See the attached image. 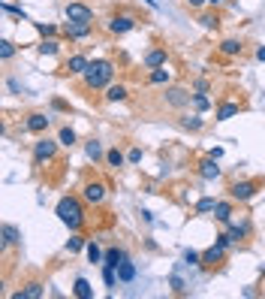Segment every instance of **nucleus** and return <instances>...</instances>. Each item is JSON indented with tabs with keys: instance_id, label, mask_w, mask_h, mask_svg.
Masks as SVG:
<instances>
[{
	"instance_id": "f257e3e1",
	"label": "nucleus",
	"mask_w": 265,
	"mask_h": 299,
	"mask_svg": "<svg viewBox=\"0 0 265 299\" xmlns=\"http://www.w3.org/2000/svg\"><path fill=\"white\" fill-rule=\"evenodd\" d=\"M57 218L66 224V227L75 233V230H82V224H85V209H82V203L75 200V197H63L60 203H57Z\"/></svg>"
},
{
	"instance_id": "f03ea898",
	"label": "nucleus",
	"mask_w": 265,
	"mask_h": 299,
	"mask_svg": "<svg viewBox=\"0 0 265 299\" xmlns=\"http://www.w3.org/2000/svg\"><path fill=\"white\" fill-rule=\"evenodd\" d=\"M111 76H115V67L111 61H91L88 70H85V85L94 91V88H108Z\"/></svg>"
},
{
	"instance_id": "7ed1b4c3",
	"label": "nucleus",
	"mask_w": 265,
	"mask_h": 299,
	"mask_svg": "<svg viewBox=\"0 0 265 299\" xmlns=\"http://www.w3.org/2000/svg\"><path fill=\"white\" fill-rule=\"evenodd\" d=\"M256 191H259V184H256V181H235L232 188H229V197L238 200V203H247V200L256 197Z\"/></svg>"
},
{
	"instance_id": "20e7f679",
	"label": "nucleus",
	"mask_w": 265,
	"mask_h": 299,
	"mask_svg": "<svg viewBox=\"0 0 265 299\" xmlns=\"http://www.w3.org/2000/svg\"><path fill=\"white\" fill-rule=\"evenodd\" d=\"M57 154V142H52V139H40L33 145V160L36 163H46V160H52Z\"/></svg>"
},
{
	"instance_id": "39448f33",
	"label": "nucleus",
	"mask_w": 265,
	"mask_h": 299,
	"mask_svg": "<svg viewBox=\"0 0 265 299\" xmlns=\"http://www.w3.org/2000/svg\"><path fill=\"white\" fill-rule=\"evenodd\" d=\"M91 30H94L91 21H66L63 24V33L69 40H85V36H91Z\"/></svg>"
},
{
	"instance_id": "423d86ee",
	"label": "nucleus",
	"mask_w": 265,
	"mask_h": 299,
	"mask_svg": "<svg viewBox=\"0 0 265 299\" xmlns=\"http://www.w3.org/2000/svg\"><path fill=\"white\" fill-rule=\"evenodd\" d=\"M85 200H88L91 206H100V203L106 200V184H103V181H88V184H85Z\"/></svg>"
},
{
	"instance_id": "0eeeda50",
	"label": "nucleus",
	"mask_w": 265,
	"mask_h": 299,
	"mask_svg": "<svg viewBox=\"0 0 265 299\" xmlns=\"http://www.w3.org/2000/svg\"><path fill=\"white\" fill-rule=\"evenodd\" d=\"M94 12L85 3H66V21H91Z\"/></svg>"
},
{
	"instance_id": "6e6552de",
	"label": "nucleus",
	"mask_w": 265,
	"mask_h": 299,
	"mask_svg": "<svg viewBox=\"0 0 265 299\" xmlns=\"http://www.w3.org/2000/svg\"><path fill=\"white\" fill-rule=\"evenodd\" d=\"M49 115H43V112H33V115H27V121H24V130H30V133H46L49 130Z\"/></svg>"
},
{
	"instance_id": "1a4fd4ad",
	"label": "nucleus",
	"mask_w": 265,
	"mask_h": 299,
	"mask_svg": "<svg viewBox=\"0 0 265 299\" xmlns=\"http://www.w3.org/2000/svg\"><path fill=\"white\" fill-rule=\"evenodd\" d=\"M133 27H136V18H133V15H115V18L108 21V30L118 33V36H121V33H130Z\"/></svg>"
},
{
	"instance_id": "9d476101",
	"label": "nucleus",
	"mask_w": 265,
	"mask_h": 299,
	"mask_svg": "<svg viewBox=\"0 0 265 299\" xmlns=\"http://www.w3.org/2000/svg\"><path fill=\"white\" fill-rule=\"evenodd\" d=\"M88 64H91V61H88L85 55H72V58H69V61L63 64V70H66V73H72V76H85Z\"/></svg>"
},
{
	"instance_id": "9b49d317",
	"label": "nucleus",
	"mask_w": 265,
	"mask_h": 299,
	"mask_svg": "<svg viewBox=\"0 0 265 299\" xmlns=\"http://www.w3.org/2000/svg\"><path fill=\"white\" fill-rule=\"evenodd\" d=\"M145 67L154 70V67H166V49H151L145 55Z\"/></svg>"
},
{
	"instance_id": "f8f14e48",
	"label": "nucleus",
	"mask_w": 265,
	"mask_h": 299,
	"mask_svg": "<svg viewBox=\"0 0 265 299\" xmlns=\"http://www.w3.org/2000/svg\"><path fill=\"white\" fill-rule=\"evenodd\" d=\"M40 296H43V284L40 281H30L15 293V299H40Z\"/></svg>"
},
{
	"instance_id": "ddd939ff",
	"label": "nucleus",
	"mask_w": 265,
	"mask_h": 299,
	"mask_svg": "<svg viewBox=\"0 0 265 299\" xmlns=\"http://www.w3.org/2000/svg\"><path fill=\"white\" fill-rule=\"evenodd\" d=\"M199 175H202L205 181H214V178H220V166L214 163V157H208V160H202V163H199Z\"/></svg>"
},
{
	"instance_id": "4468645a",
	"label": "nucleus",
	"mask_w": 265,
	"mask_h": 299,
	"mask_svg": "<svg viewBox=\"0 0 265 299\" xmlns=\"http://www.w3.org/2000/svg\"><path fill=\"white\" fill-rule=\"evenodd\" d=\"M3 248H12V245H18L21 242V233H18V227H12V224H3Z\"/></svg>"
},
{
	"instance_id": "2eb2a0df",
	"label": "nucleus",
	"mask_w": 265,
	"mask_h": 299,
	"mask_svg": "<svg viewBox=\"0 0 265 299\" xmlns=\"http://www.w3.org/2000/svg\"><path fill=\"white\" fill-rule=\"evenodd\" d=\"M223 251H226V248L214 242V245H211V248H208V251L202 254V263H205V266H214V263H217V260H223Z\"/></svg>"
},
{
	"instance_id": "dca6fc26",
	"label": "nucleus",
	"mask_w": 265,
	"mask_h": 299,
	"mask_svg": "<svg viewBox=\"0 0 265 299\" xmlns=\"http://www.w3.org/2000/svg\"><path fill=\"white\" fill-rule=\"evenodd\" d=\"M187 100H190V94H187L184 88H169L166 91V103H172V106H184Z\"/></svg>"
},
{
	"instance_id": "f3484780",
	"label": "nucleus",
	"mask_w": 265,
	"mask_h": 299,
	"mask_svg": "<svg viewBox=\"0 0 265 299\" xmlns=\"http://www.w3.org/2000/svg\"><path fill=\"white\" fill-rule=\"evenodd\" d=\"M124 260H127V254L118 251V248H108V251L103 254V263H106V266H115V269H118V263H124Z\"/></svg>"
},
{
	"instance_id": "a211bd4d",
	"label": "nucleus",
	"mask_w": 265,
	"mask_h": 299,
	"mask_svg": "<svg viewBox=\"0 0 265 299\" xmlns=\"http://www.w3.org/2000/svg\"><path fill=\"white\" fill-rule=\"evenodd\" d=\"M214 218H217L220 224H229V218H232V206L226 203V200H217V206H214Z\"/></svg>"
},
{
	"instance_id": "6ab92c4d",
	"label": "nucleus",
	"mask_w": 265,
	"mask_h": 299,
	"mask_svg": "<svg viewBox=\"0 0 265 299\" xmlns=\"http://www.w3.org/2000/svg\"><path fill=\"white\" fill-rule=\"evenodd\" d=\"M136 278V266L130 263V260H124V263H118V281H124V284H130Z\"/></svg>"
},
{
	"instance_id": "aec40b11",
	"label": "nucleus",
	"mask_w": 265,
	"mask_h": 299,
	"mask_svg": "<svg viewBox=\"0 0 265 299\" xmlns=\"http://www.w3.org/2000/svg\"><path fill=\"white\" fill-rule=\"evenodd\" d=\"M238 103H223L220 109H217V121H229V118H235L238 115Z\"/></svg>"
},
{
	"instance_id": "412c9836",
	"label": "nucleus",
	"mask_w": 265,
	"mask_h": 299,
	"mask_svg": "<svg viewBox=\"0 0 265 299\" xmlns=\"http://www.w3.org/2000/svg\"><path fill=\"white\" fill-rule=\"evenodd\" d=\"M106 100H108V103L127 100V88H124V85H108V88H106Z\"/></svg>"
},
{
	"instance_id": "4be33fe9",
	"label": "nucleus",
	"mask_w": 265,
	"mask_h": 299,
	"mask_svg": "<svg viewBox=\"0 0 265 299\" xmlns=\"http://www.w3.org/2000/svg\"><path fill=\"white\" fill-rule=\"evenodd\" d=\"M172 76H169V70L166 67H154V70H151V76H148V82L151 85H166Z\"/></svg>"
},
{
	"instance_id": "5701e85b",
	"label": "nucleus",
	"mask_w": 265,
	"mask_h": 299,
	"mask_svg": "<svg viewBox=\"0 0 265 299\" xmlns=\"http://www.w3.org/2000/svg\"><path fill=\"white\" fill-rule=\"evenodd\" d=\"M241 49H244V46H241V40H223V43H220V52H223L226 58L241 55Z\"/></svg>"
},
{
	"instance_id": "b1692460",
	"label": "nucleus",
	"mask_w": 265,
	"mask_h": 299,
	"mask_svg": "<svg viewBox=\"0 0 265 299\" xmlns=\"http://www.w3.org/2000/svg\"><path fill=\"white\" fill-rule=\"evenodd\" d=\"M72 290H75V296H79V299H91V296H94V287H91L88 278H79Z\"/></svg>"
},
{
	"instance_id": "393cba45",
	"label": "nucleus",
	"mask_w": 265,
	"mask_h": 299,
	"mask_svg": "<svg viewBox=\"0 0 265 299\" xmlns=\"http://www.w3.org/2000/svg\"><path fill=\"white\" fill-rule=\"evenodd\" d=\"M57 52H60V43H57V40H43V43H40V55H49V58H52V55H57Z\"/></svg>"
},
{
	"instance_id": "a878e982",
	"label": "nucleus",
	"mask_w": 265,
	"mask_h": 299,
	"mask_svg": "<svg viewBox=\"0 0 265 299\" xmlns=\"http://www.w3.org/2000/svg\"><path fill=\"white\" fill-rule=\"evenodd\" d=\"M214 206H217L214 197H202V200L196 203V215H208V212H214Z\"/></svg>"
},
{
	"instance_id": "bb28decb",
	"label": "nucleus",
	"mask_w": 265,
	"mask_h": 299,
	"mask_svg": "<svg viewBox=\"0 0 265 299\" xmlns=\"http://www.w3.org/2000/svg\"><path fill=\"white\" fill-rule=\"evenodd\" d=\"M106 160H108V166H115V169H118V166H124L127 157L118 151V148H111V151H106Z\"/></svg>"
},
{
	"instance_id": "cd10ccee",
	"label": "nucleus",
	"mask_w": 265,
	"mask_h": 299,
	"mask_svg": "<svg viewBox=\"0 0 265 299\" xmlns=\"http://www.w3.org/2000/svg\"><path fill=\"white\" fill-rule=\"evenodd\" d=\"M85 151H88V157H91V160L97 163V160L103 157V145H100L97 139H91V142H88V148H85Z\"/></svg>"
},
{
	"instance_id": "c85d7f7f",
	"label": "nucleus",
	"mask_w": 265,
	"mask_h": 299,
	"mask_svg": "<svg viewBox=\"0 0 265 299\" xmlns=\"http://www.w3.org/2000/svg\"><path fill=\"white\" fill-rule=\"evenodd\" d=\"M202 118L199 115H187V118H181V127H187V130H202Z\"/></svg>"
},
{
	"instance_id": "c756f323",
	"label": "nucleus",
	"mask_w": 265,
	"mask_h": 299,
	"mask_svg": "<svg viewBox=\"0 0 265 299\" xmlns=\"http://www.w3.org/2000/svg\"><path fill=\"white\" fill-rule=\"evenodd\" d=\"M82 248H88V239H82V236H72V239L66 242V251H69V254L82 251Z\"/></svg>"
},
{
	"instance_id": "7c9ffc66",
	"label": "nucleus",
	"mask_w": 265,
	"mask_h": 299,
	"mask_svg": "<svg viewBox=\"0 0 265 299\" xmlns=\"http://www.w3.org/2000/svg\"><path fill=\"white\" fill-rule=\"evenodd\" d=\"M88 260L91 263H103V251H100L97 242H88Z\"/></svg>"
},
{
	"instance_id": "2f4dec72",
	"label": "nucleus",
	"mask_w": 265,
	"mask_h": 299,
	"mask_svg": "<svg viewBox=\"0 0 265 299\" xmlns=\"http://www.w3.org/2000/svg\"><path fill=\"white\" fill-rule=\"evenodd\" d=\"M199 21H202V27H208V30H214V27L220 24V18H217V15H211V12H205Z\"/></svg>"
},
{
	"instance_id": "473e14b6",
	"label": "nucleus",
	"mask_w": 265,
	"mask_h": 299,
	"mask_svg": "<svg viewBox=\"0 0 265 299\" xmlns=\"http://www.w3.org/2000/svg\"><path fill=\"white\" fill-rule=\"evenodd\" d=\"M60 145H66V148H69V145H75V133H72L69 127H63V130H60Z\"/></svg>"
},
{
	"instance_id": "72a5a7b5",
	"label": "nucleus",
	"mask_w": 265,
	"mask_h": 299,
	"mask_svg": "<svg viewBox=\"0 0 265 299\" xmlns=\"http://www.w3.org/2000/svg\"><path fill=\"white\" fill-rule=\"evenodd\" d=\"M0 55H3V61H9V58L15 55V46H12L9 40H3V43H0Z\"/></svg>"
},
{
	"instance_id": "f704fd0d",
	"label": "nucleus",
	"mask_w": 265,
	"mask_h": 299,
	"mask_svg": "<svg viewBox=\"0 0 265 299\" xmlns=\"http://www.w3.org/2000/svg\"><path fill=\"white\" fill-rule=\"evenodd\" d=\"M193 103H196V109H208L211 106V100L205 94H193Z\"/></svg>"
},
{
	"instance_id": "c9c22d12",
	"label": "nucleus",
	"mask_w": 265,
	"mask_h": 299,
	"mask_svg": "<svg viewBox=\"0 0 265 299\" xmlns=\"http://www.w3.org/2000/svg\"><path fill=\"white\" fill-rule=\"evenodd\" d=\"M232 242H235L232 233H220V236H217V245H223V248H232Z\"/></svg>"
},
{
	"instance_id": "e433bc0d",
	"label": "nucleus",
	"mask_w": 265,
	"mask_h": 299,
	"mask_svg": "<svg viewBox=\"0 0 265 299\" xmlns=\"http://www.w3.org/2000/svg\"><path fill=\"white\" fill-rule=\"evenodd\" d=\"M184 260H187L190 266H199V263H202V257H199L196 251H187V254H184Z\"/></svg>"
},
{
	"instance_id": "4c0bfd02",
	"label": "nucleus",
	"mask_w": 265,
	"mask_h": 299,
	"mask_svg": "<svg viewBox=\"0 0 265 299\" xmlns=\"http://www.w3.org/2000/svg\"><path fill=\"white\" fill-rule=\"evenodd\" d=\"M127 160H130V163H139V160H142V148H130Z\"/></svg>"
},
{
	"instance_id": "58836bf2",
	"label": "nucleus",
	"mask_w": 265,
	"mask_h": 299,
	"mask_svg": "<svg viewBox=\"0 0 265 299\" xmlns=\"http://www.w3.org/2000/svg\"><path fill=\"white\" fill-rule=\"evenodd\" d=\"M36 27H40V33H46V36L54 33V24H36Z\"/></svg>"
},
{
	"instance_id": "ea45409f",
	"label": "nucleus",
	"mask_w": 265,
	"mask_h": 299,
	"mask_svg": "<svg viewBox=\"0 0 265 299\" xmlns=\"http://www.w3.org/2000/svg\"><path fill=\"white\" fill-rule=\"evenodd\" d=\"M208 3V0H187V6H193V9H202Z\"/></svg>"
},
{
	"instance_id": "a19ab883",
	"label": "nucleus",
	"mask_w": 265,
	"mask_h": 299,
	"mask_svg": "<svg viewBox=\"0 0 265 299\" xmlns=\"http://www.w3.org/2000/svg\"><path fill=\"white\" fill-rule=\"evenodd\" d=\"M196 91H199V94H208V82L199 79V82H196Z\"/></svg>"
},
{
	"instance_id": "79ce46f5",
	"label": "nucleus",
	"mask_w": 265,
	"mask_h": 299,
	"mask_svg": "<svg viewBox=\"0 0 265 299\" xmlns=\"http://www.w3.org/2000/svg\"><path fill=\"white\" fill-rule=\"evenodd\" d=\"M172 287H175L178 293H184V284H181V278H172Z\"/></svg>"
},
{
	"instance_id": "37998d69",
	"label": "nucleus",
	"mask_w": 265,
	"mask_h": 299,
	"mask_svg": "<svg viewBox=\"0 0 265 299\" xmlns=\"http://www.w3.org/2000/svg\"><path fill=\"white\" fill-rule=\"evenodd\" d=\"M256 61H265V46H259V49H256Z\"/></svg>"
},
{
	"instance_id": "c03bdc74",
	"label": "nucleus",
	"mask_w": 265,
	"mask_h": 299,
	"mask_svg": "<svg viewBox=\"0 0 265 299\" xmlns=\"http://www.w3.org/2000/svg\"><path fill=\"white\" fill-rule=\"evenodd\" d=\"M208 3H214V6H220V3H226V0H208Z\"/></svg>"
}]
</instances>
